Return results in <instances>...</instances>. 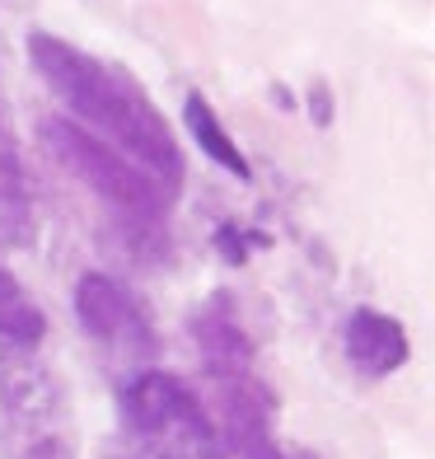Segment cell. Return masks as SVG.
Here are the masks:
<instances>
[{"mask_svg": "<svg viewBox=\"0 0 435 459\" xmlns=\"http://www.w3.org/2000/svg\"><path fill=\"white\" fill-rule=\"evenodd\" d=\"M103 459H141V455H103Z\"/></svg>", "mask_w": 435, "mask_h": 459, "instance_id": "obj_14", "label": "cell"}, {"mask_svg": "<svg viewBox=\"0 0 435 459\" xmlns=\"http://www.w3.org/2000/svg\"><path fill=\"white\" fill-rule=\"evenodd\" d=\"M183 122H188V136L201 145V155L211 160V164H220L225 174H235V178H253V169H248V155L239 151V141L220 127V117H216V108L206 103V94H188L183 99Z\"/></svg>", "mask_w": 435, "mask_h": 459, "instance_id": "obj_8", "label": "cell"}, {"mask_svg": "<svg viewBox=\"0 0 435 459\" xmlns=\"http://www.w3.org/2000/svg\"><path fill=\"white\" fill-rule=\"evenodd\" d=\"M407 328L393 319V315H380V309H356L346 319V357L361 375L380 380V375H393L403 361H407Z\"/></svg>", "mask_w": 435, "mask_h": 459, "instance_id": "obj_7", "label": "cell"}, {"mask_svg": "<svg viewBox=\"0 0 435 459\" xmlns=\"http://www.w3.org/2000/svg\"><path fill=\"white\" fill-rule=\"evenodd\" d=\"M75 315H80L90 338L103 342L108 351H117V357H145V351H155V328L145 319V309L113 277H103V273L80 277L75 281Z\"/></svg>", "mask_w": 435, "mask_h": 459, "instance_id": "obj_4", "label": "cell"}, {"mask_svg": "<svg viewBox=\"0 0 435 459\" xmlns=\"http://www.w3.org/2000/svg\"><path fill=\"white\" fill-rule=\"evenodd\" d=\"M272 459H323V455H314V450H300V446H277V455Z\"/></svg>", "mask_w": 435, "mask_h": 459, "instance_id": "obj_13", "label": "cell"}, {"mask_svg": "<svg viewBox=\"0 0 435 459\" xmlns=\"http://www.w3.org/2000/svg\"><path fill=\"white\" fill-rule=\"evenodd\" d=\"M0 174L19 183V145H14V132L0 122Z\"/></svg>", "mask_w": 435, "mask_h": 459, "instance_id": "obj_11", "label": "cell"}, {"mask_svg": "<svg viewBox=\"0 0 435 459\" xmlns=\"http://www.w3.org/2000/svg\"><path fill=\"white\" fill-rule=\"evenodd\" d=\"M47 338V315L38 305L19 277H10L0 267V342H19V347H38Z\"/></svg>", "mask_w": 435, "mask_h": 459, "instance_id": "obj_9", "label": "cell"}, {"mask_svg": "<svg viewBox=\"0 0 435 459\" xmlns=\"http://www.w3.org/2000/svg\"><path fill=\"white\" fill-rule=\"evenodd\" d=\"M192 333H197V351H201V366H206V375H211V385L253 375V338L239 328V319L230 315V300L225 296H216L201 309Z\"/></svg>", "mask_w": 435, "mask_h": 459, "instance_id": "obj_6", "label": "cell"}, {"mask_svg": "<svg viewBox=\"0 0 435 459\" xmlns=\"http://www.w3.org/2000/svg\"><path fill=\"white\" fill-rule=\"evenodd\" d=\"M0 408L38 441H52V422L61 412V385L33 347L0 342Z\"/></svg>", "mask_w": 435, "mask_h": 459, "instance_id": "obj_5", "label": "cell"}, {"mask_svg": "<svg viewBox=\"0 0 435 459\" xmlns=\"http://www.w3.org/2000/svg\"><path fill=\"white\" fill-rule=\"evenodd\" d=\"M29 61L47 80V90L71 108V122H85L90 136L108 141L117 155H127L169 202L178 197L183 187L178 136L132 75L103 66L98 56L80 52L52 33H29Z\"/></svg>", "mask_w": 435, "mask_h": 459, "instance_id": "obj_1", "label": "cell"}, {"mask_svg": "<svg viewBox=\"0 0 435 459\" xmlns=\"http://www.w3.org/2000/svg\"><path fill=\"white\" fill-rule=\"evenodd\" d=\"M309 103H314V122H319V127H328V122H333V103H328V90L314 85V90H309Z\"/></svg>", "mask_w": 435, "mask_h": 459, "instance_id": "obj_12", "label": "cell"}, {"mask_svg": "<svg viewBox=\"0 0 435 459\" xmlns=\"http://www.w3.org/2000/svg\"><path fill=\"white\" fill-rule=\"evenodd\" d=\"M258 244H267V239H258V235H248V239H243L235 225H220V230H216V248H220V254L230 258V263H243V258H248V248H258Z\"/></svg>", "mask_w": 435, "mask_h": 459, "instance_id": "obj_10", "label": "cell"}, {"mask_svg": "<svg viewBox=\"0 0 435 459\" xmlns=\"http://www.w3.org/2000/svg\"><path fill=\"white\" fill-rule=\"evenodd\" d=\"M43 145H47V155H52L71 178L90 183L94 193L108 202V206H117L127 221H136V225H159L164 212H169V197H164L127 155H117L108 141H98V136H90L85 127H75L71 117H47V122H43Z\"/></svg>", "mask_w": 435, "mask_h": 459, "instance_id": "obj_3", "label": "cell"}, {"mask_svg": "<svg viewBox=\"0 0 435 459\" xmlns=\"http://www.w3.org/2000/svg\"><path fill=\"white\" fill-rule=\"evenodd\" d=\"M122 422L141 459H225L216 417L169 370H141L122 389Z\"/></svg>", "mask_w": 435, "mask_h": 459, "instance_id": "obj_2", "label": "cell"}]
</instances>
